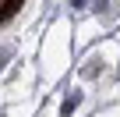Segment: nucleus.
I'll return each instance as SVG.
<instances>
[{"instance_id":"f257e3e1","label":"nucleus","mask_w":120,"mask_h":117,"mask_svg":"<svg viewBox=\"0 0 120 117\" xmlns=\"http://www.w3.org/2000/svg\"><path fill=\"white\" fill-rule=\"evenodd\" d=\"M78 103H81V92H71V96H67V99H64V106H60V117H71V113H74V106H78Z\"/></svg>"},{"instance_id":"f03ea898","label":"nucleus","mask_w":120,"mask_h":117,"mask_svg":"<svg viewBox=\"0 0 120 117\" xmlns=\"http://www.w3.org/2000/svg\"><path fill=\"white\" fill-rule=\"evenodd\" d=\"M14 7H21L18 0H0V18H11V14H14Z\"/></svg>"},{"instance_id":"7ed1b4c3","label":"nucleus","mask_w":120,"mask_h":117,"mask_svg":"<svg viewBox=\"0 0 120 117\" xmlns=\"http://www.w3.org/2000/svg\"><path fill=\"white\" fill-rule=\"evenodd\" d=\"M4 61H7V50H4V46H0V68H4Z\"/></svg>"}]
</instances>
